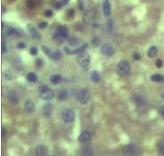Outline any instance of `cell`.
Instances as JSON below:
<instances>
[{
    "label": "cell",
    "mask_w": 164,
    "mask_h": 156,
    "mask_svg": "<svg viewBox=\"0 0 164 156\" xmlns=\"http://www.w3.org/2000/svg\"><path fill=\"white\" fill-rule=\"evenodd\" d=\"M38 93H39V97L44 101H53L54 98V92L45 85H42V86L39 87Z\"/></svg>",
    "instance_id": "obj_1"
},
{
    "label": "cell",
    "mask_w": 164,
    "mask_h": 156,
    "mask_svg": "<svg viewBox=\"0 0 164 156\" xmlns=\"http://www.w3.org/2000/svg\"><path fill=\"white\" fill-rule=\"evenodd\" d=\"M54 40H57L58 42H63V41L67 40L69 38V29L66 26H59L57 28L56 32H54Z\"/></svg>",
    "instance_id": "obj_2"
},
{
    "label": "cell",
    "mask_w": 164,
    "mask_h": 156,
    "mask_svg": "<svg viewBox=\"0 0 164 156\" xmlns=\"http://www.w3.org/2000/svg\"><path fill=\"white\" fill-rule=\"evenodd\" d=\"M76 100H78V102L82 104V105H86V104H88L90 101L89 91L85 88L78 90V93H76Z\"/></svg>",
    "instance_id": "obj_3"
},
{
    "label": "cell",
    "mask_w": 164,
    "mask_h": 156,
    "mask_svg": "<svg viewBox=\"0 0 164 156\" xmlns=\"http://www.w3.org/2000/svg\"><path fill=\"white\" fill-rule=\"evenodd\" d=\"M130 70H131V65L128 61H121L117 65V73L121 76L129 75Z\"/></svg>",
    "instance_id": "obj_4"
},
{
    "label": "cell",
    "mask_w": 164,
    "mask_h": 156,
    "mask_svg": "<svg viewBox=\"0 0 164 156\" xmlns=\"http://www.w3.org/2000/svg\"><path fill=\"white\" fill-rule=\"evenodd\" d=\"M62 119L65 123L69 124V123H72L73 120L75 119V112L72 110V109H65L62 113Z\"/></svg>",
    "instance_id": "obj_5"
},
{
    "label": "cell",
    "mask_w": 164,
    "mask_h": 156,
    "mask_svg": "<svg viewBox=\"0 0 164 156\" xmlns=\"http://www.w3.org/2000/svg\"><path fill=\"white\" fill-rule=\"evenodd\" d=\"M90 56L89 54L87 53H82L78 54V58H76V61H78V64L81 65L82 67H87L90 64Z\"/></svg>",
    "instance_id": "obj_6"
},
{
    "label": "cell",
    "mask_w": 164,
    "mask_h": 156,
    "mask_svg": "<svg viewBox=\"0 0 164 156\" xmlns=\"http://www.w3.org/2000/svg\"><path fill=\"white\" fill-rule=\"evenodd\" d=\"M100 51H102L103 54H105L107 57H112L114 54H115V48L113 47V45H111L110 43H103L100 47Z\"/></svg>",
    "instance_id": "obj_7"
},
{
    "label": "cell",
    "mask_w": 164,
    "mask_h": 156,
    "mask_svg": "<svg viewBox=\"0 0 164 156\" xmlns=\"http://www.w3.org/2000/svg\"><path fill=\"white\" fill-rule=\"evenodd\" d=\"M136 152H137V148L134 144H129L127 145V146L124 147V149H122V153L125 155V156H134L136 154Z\"/></svg>",
    "instance_id": "obj_8"
},
{
    "label": "cell",
    "mask_w": 164,
    "mask_h": 156,
    "mask_svg": "<svg viewBox=\"0 0 164 156\" xmlns=\"http://www.w3.org/2000/svg\"><path fill=\"white\" fill-rule=\"evenodd\" d=\"M53 111V107L51 104H46V105L43 106V108H42V114H43V116L46 117V119H49V117L51 116Z\"/></svg>",
    "instance_id": "obj_9"
},
{
    "label": "cell",
    "mask_w": 164,
    "mask_h": 156,
    "mask_svg": "<svg viewBox=\"0 0 164 156\" xmlns=\"http://www.w3.org/2000/svg\"><path fill=\"white\" fill-rule=\"evenodd\" d=\"M7 101H9L10 104H13V105H16L19 102V97L17 94V92L14 91V90H11L7 93Z\"/></svg>",
    "instance_id": "obj_10"
},
{
    "label": "cell",
    "mask_w": 164,
    "mask_h": 156,
    "mask_svg": "<svg viewBox=\"0 0 164 156\" xmlns=\"http://www.w3.org/2000/svg\"><path fill=\"white\" fill-rule=\"evenodd\" d=\"M95 20V12L92 10L87 11L84 15V21L86 23H92Z\"/></svg>",
    "instance_id": "obj_11"
},
{
    "label": "cell",
    "mask_w": 164,
    "mask_h": 156,
    "mask_svg": "<svg viewBox=\"0 0 164 156\" xmlns=\"http://www.w3.org/2000/svg\"><path fill=\"white\" fill-rule=\"evenodd\" d=\"M92 138V134L89 131H83L80 135V141L82 144H87L91 141Z\"/></svg>",
    "instance_id": "obj_12"
},
{
    "label": "cell",
    "mask_w": 164,
    "mask_h": 156,
    "mask_svg": "<svg viewBox=\"0 0 164 156\" xmlns=\"http://www.w3.org/2000/svg\"><path fill=\"white\" fill-rule=\"evenodd\" d=\"M24 109H25L26 113H28V114L32 113V112L35 111V109H36V106H35L34 102L31 101V100H27L26 102L24 103Z\"/></svg>",
    "instance_id": "obj_13"
},
{
    "label": "cell",
    "mask_w": 164,
    "mask_h": 156,
    "mask_svg": "<svg viewBox=\"0 0 164 156\" xmlns=\"http://www.w3.org/2000/svg\"><path fill=\"white\" fill-rule=\"evenodd\" d=\"M103 12L105 17H110L111 15V4L109 0H105L103 3Z\"/></svg>",
    "instance_id": "obj_14"
},
{
    "label": "cell",
    "mask_w": 164,
    "mask_h": 156,
    "mask_svg": "<svg viewBox=\"0 0 164 156\" xmlns=\"http://www.w3.org/2000/svg\"><path fill=\"white\" fill-rule=\"evenodd\" d=\"M27 29H28V32L32 39H40V34L38 32V31L36 29V27L34 25L28 24V25H27Z\"/></svg>",
    "instance_id": "obj_15"
},
{
    "label": "cell",
    "mask_w": 164,
    "mask_h": 156,
    "mask_svg": "<svg viewBox=\"0 0 164 156\" xmlns=\"http://www.w3.org/2000/svg\"><path fill=\"white\" fill-rule=\"evenodd\" d=\"M135 103L139 106H144L146 105V98L144 95H142L140 93H137L135 95Z\"/></svg>",
    "instance_id": "obj_16"
},
{
    "label": "cell",
    "mask_w": 164,
    "mask_h": 156,
    "mask_svg": "<svg viewBox=\"0 0 164 156\" xmlns=\"http://www.w3.org/2000/svg\"><path fill=\"white\" fill-rule=\"evenodd\" d=\"M47 152H48L47 148L45 146H43V145H40V146H38L36 148V153H37L38 156H45L47 154Z\"/></svg>",
    "instance_id": "obj_17"
},
{
    "label": "cell",
    "mask_w": 164,
    "mask_h": 156,
    "mask_svg": "<svg viewBox=\"0 0 164 156\" xmlns=\"http://www.w3.org/2000/svg\"><path fill=\"white\" fill-rule=\"evenodd\" d=\"M90 76H91V81L93 82V83H99L100 82V75H99V72H96V70L92 72Z\"/></svg>",
    "instance_id": "obj_18"
},
{
    "label": "cell",
    "mask_w": 164,
    "mask_h": 156,
    "mask_svg": "<svg viewBox=\"0 0 164 156\" xmlns=\"http://www.w3.org/2000/svg\"><path fill=\"white\" fill-rule=\"evenodd\" d=\"M6 35L7 36H21L19 35V31L15 27H9L6 31Z\"/></svg>",
    "instance_id": "obj_19"
},
{
    "label": "cell",
    "mask_w": 164,
    "mask_h": 156,
    "mask_svg": "<svg viewBox=\"0 0 164 156\" xmlns=\"http://www.w3.org/2000/svg\"><path fill=\"white\" fill-rule=\"evenodd\" d=\"M61 80H62V76L61 75H53V76H50V79H49V81H50L51 83L54 84V85L59 84L60 82H61Z\"/></svg>",
    "instance_id": "obj_20"
},
{
    "label": "cell",
    "mask_w": 164,
    "mask_h": 156,
    "mask_svg": "<svg viewBox=\"0 0 164 156\" xmlns=\"http://www.w3.org/2000/svg\"><path fill=\"white\" fill-rule=\"evenodd\" d=\"M26 79H27V81H29L31 83H36V82L38 81V76L35 72H28L26 76Z\"/></svg>",
    "instance_id": "obj_21"
},
{
    "label": "cell",
    "mask_w": 164,
    "mask_h": 156,
    "mask_svg": "<svg viewBox=\"0 0 164 156\" xmlns=\"http://www.w3.org/2000/svg\"><path fill=\"white\" fill-rule=\"evenodd\" d=\"M158 53V49L156 46H151V47L149 48V50H147V56L149 57V58H154V57Z\"/></svg>",
    "instance_id": "obj_22"
},
{
    "label": "cell",
    "mask_w": 164,
    "mask_h": 156,
    "mask_svg": "<svg viewBox=\"0 0 164 156\" xmlns=\"http://www.w3.org/2000/svg\"><path fill=\"white\" fill-rule=\"evenodd\" d=\"M82 155L83 156H93L94 155V151L92 148H85V149L83 150V152H82Z\"/></svg>",
    "instance_id": "obj_23"
},
{
    "label": "cell",
    "mask_w": 164,
    "mask_h": 156,
    "mask_svg": "<svg viewBox=\"0 0 164 156\" xmlns=\"http://www.w3.org/2000/svg\"><path fill=\"white\" fill-rule=\"evenodd\" d=\"M38 5V2H37V0H26V6H27V9H35L36 6Z\"/></svg>",
    "instance_id": "obj_24"
},
{
    "label": "cell",
    "mask_w": 164,
    "mask_h": 156,
    "mask_svg": "<svg viewBox=\"0 0 164 156\" xmlns=\"http://www.w3.org/2000/svg\"><path fill=\"white\" fill-rule=\"evenodd\" d=\"M151 80L153 82H162L164 81V76L162 75H159V73H156V75H153L151 76Z\"/></svg>",
    "instance_id": "obj_25"
},
{
    "label": "cell",
    "mask_w": 164,
    "mask_h": 156,
    "mask_svg": "<svg viewBox=\"0 0 164 156\" xmlns=\"http://www.w3.org/2000/svg\"><path fill=\"white\" fill-rule=\"evenodd\" d=\"M50 58L53 59V60H59V59H61L62 58V53L60 50H54L53 54H50Z\"/></svg>",
    "instance_id": "obj_26"
},
{
    "label": "cell",
    "mask_w": 164,
    "mask_h": 156,
    "mask_svg": "<svg viewBox=\"0 0 164 156\" xmlns=\"http://www.w3.org/2000/svg\"><path fill=\"white\" fill-rule=\"evenodd\" d=\"M67 97H68L67 91H65V90H61V91H59V93H58V100H59V101H64V100H66Z\"/></svg>",
    "instance_id": "obj_27"
},
{
    "label": "cell",
    "mask_w": 164,
    "mask_h": 156,
    "mask_svg": "<svg viewBox=\"0 0 164 156\" xmlns=\"http://www.w3.org/2000/svg\"><path fill=\"white\" fill-rule=\"evenodd\" d=\"M157 149H158V151H159L160 153L164 154V141H158V144H157Z\"/></svg>",
    "instance_id": "obj_28"
},
{
    "label": "cell",
    "mask_w": 164,
    "mask_h": 156,
    "mask_svg": "<svg viewBox=\"0 0 164 156\" xmlns=\"http://www.w3.org/2000/svg\"><path fill=\"white\" fill-rule=\"evenodd\" d=\"M78 43H80V39L78 38H71V39L69 40V45L70 46H76L78 45Z\"/></svg>",
    "instance_id": "obj_29"
},
{
    "label": "cell",
    "mask_w": 164,
    "mask_h": 156,
    "mask_svg": "<svg viewBox=\"0 0 164 156\" xmlns=\"http://www.w3.org/2000/svg\"><path fill=\"white\" fill-rule=\"evenodd\" d=\"M3 76H4L5 80H12L13 79V73L11 70H5V72H3Z\"/></svg>",
    "instance_id": "obj_30"
},
{
    "label": "cell",
    "mask_w": 164,
    "mask_h": 156,
    "mask_svg": "<svg viewBox=\"0 0 164 156\" xmlns=\"http://www.w3.org/2000/svg\"><path fill=\"white\" fill-rule=\"evenodd\" d=\"M92 44H93L95 47H97V46H99L100 44V39L98 37H94L92 38Z\"/></svg>",
    "instance_id": "obj_31"
},
{
    "label": "cell",
    "mask_w": 164,
    "mask_h": 156,
    "mask_svg": "<svg viewBox=\"0 0 164 156\" xmlns=\"http://www.w3.org/2000/svg\"><path fill=\"white\" fill-rule=\"evenodd\" d=\"M66 16L68 17V19H72V18H73V16H74V11H73V10H69V11H67Z\"/></svg>",
    "instance_id": "obj_32"
},
{
    "label": "cell",
    "mask_w": 164,
    "mask_h": 156,
    "mask_svg": "<svg viewBox=\"0 0 164 156\" xmlns=\"http://www.w3.org/2000/svg\"><path fill=\"white\" fill-rule=\"evenodd\" d=\"M156 66H157L158 68H161L163 66V61L161 59H158L157 61H156Z\"/></svg>",
    "instance_id": "obj_33"
},
{
    "label": "cell",
    "mask_w": 164,
    "mask_h": 156,
    "mask_svg": "<svg viewBox=\"0 0 164 156\" xmlns=\"http://www.w3.org/2000/svg\"><path fill=\"white\" fill-rule=\"evenodd\" d=\"M31 54H32V56H37L38 54V49L36 47H34V46L31 48Z\"/></svg>",
    "instance_id": "obj_34"
},
{
    "label": "cell",
    "mask_w": 164,
    "mask_h": 156,
    "mask_svg": "<svg viewBox=\"0 0 164 156\" xmlns=\"http://www.w3.org/2000/svg\"><path fill=\"white\" fill-rule=\"evenodd\" d=\"M5 53H6V43L3 40L2 41V54H5Z\"/></svg>",
    "instance_id": "obj_35"
},
{
    "label": "cell",
    "mask_w": 164,
    "mask_h": 156,
    "mask_svg": "<svg viewBox=\"0 0 164 156\" xmlns=\"http://www.w3.org/2000/svg\"><path fill=\"white\" fill-rule=\"evenodd\" d=\"M132 57H133V59H134V60H137V61H138V60H140V58H141L140 54H139L138 53H134Z\"/></svg>",
    "instance_id": "obj_36"
},
{
    "label": "cell",
    "mask_w": 164,
    "mask_h": 156,
    "mask_svg": "<svg viewBox=\"0 0 164 156\" xmlns=\"http://www.w3.org/2000/svg\"><path fill=\"white\" fill-rule=\"evenodd\" d=\"M42 49H43V51H44V53L46 54H47V56L48 57H50V53H49V49L47 48V47H46V46H42Z\"/></svg>",
    "instance_id": "obj_37"
},
{
    "label": "cell",
    "mask_w": 164,
    "mask_h": 156,
    "mask_svg": "<svg viewBox=\"0 0 164 156\" xmlns=\"http://www.w3.org/2000/svg\"><path fill=\"white\" fill-rule=\"evenodd\" d=\"M45 16H46V17H51V16H53V11H51V10L46 11V12H45Z\"/></svg>",
    "instance_id": "obj_38"
},
{
    "label": "cell",
    "mask_w": 164,
    "mask_h": 156,
    "mask_svg": "<svg viewBox=\"0 0 164 156\" xmlns=\"http://www.w3.org/2000/svg\"><path fill=\"white\" fill-rule=\"evenodd\" d=\"M46 26H47V22H41V23H39V27H40V28H45Z\"/></svg>",
    "instance_id": "obj_39"
},
{
    "label": "cell",
    "mask_w": 164,
    "mask_h": 156,
    "mask_svg": "<svg viewBox=\"0 0 164 156\" xmlns=\"http://www.w3.org/2000/svg\"><path fill=\"white\" fill-rule=\"evenodd\" d=\"M160 114H161V115H162V116L164 117V107L160 109Z\"/></svg>",
    "instance_id": "obj_40"
},
{
    "label": "cell",
    "mask_w": 164,
    "mask_h": 156,
    "mask_svg": "<svg viewBox=\"0 0 164 156\" xmlns=\"http://www.w3.org/2000/svg\"><path fill=\"white\" fill-rule=\"evenodd\" d=\"M23 47H24V44H23V43H20V44L17 45V48H23Z\"/></svg>",
    "instance_id": "obj_41"
},
{
    "label": "cell",
    "mask_w": 164,
    "mask_h": 156,
    "mask_svg": "<svg viewBox=\"0 0 164 156\" xmlns=\"http://www.w3.org/2000/svg\"><path fill=\"white\" fill-rule=\"evenodd\" d=\"M61 2L63 4H67L68 2H69V0H61Z\"/></svg>",
    "instance_id": "obj_42"
},
{
    "label": "cell",
    "mask_w": 164,
    "mask_h": 156,
    "mask_svg": "<svg viewBox=\"0 0 164 156\" xmlns=\"http://www.w3.org/2000/svg\"><path fill=\"white\" fill-rule=\"evenodd\" d=\"M2 136H5V128L4 127H2Z\"/></svg>",
    "instance_id": "obj_43"
},
{
    "label": "cell",
    "mask_w": 164,
    "mask_h": 156,
    "mask_svg": "<svg viewBox=\"0 0 164 156\" xmlns=\"http://www.w3.org/2000/svg\"><path fill=\"white\" fill-rule=\"evenodd\" d=\"M37 64L39 65V66H41V64H42V61H41V59H38V62H37Z\"/></svg>",
    "instance_id": "obj_44"
},
{
    "label": "cell",
    "mask_w": 164,
    "mask_h": 156,
    "mask_svg": "<svg viewBox=\"0 0 164 156\" xmlns=\"http://www.w3.org/2000/svg\"><path fill=\"white\" fill-rule=\"evenodd\" d=\"M10 2H14V1H16V0H9Z\"/></svg>",
    "instance_id": "obj_45"
},
{
    "label": "cell",
    "mask_w": 164,
    "mask_h": 156,
    "mask_svg": "<svg viewBox=\"0 0 164 156\" xmlns=\"http://www.w3.org/2000/svg\"><path fill=\"white\" fill-rule=\"evenodd\" d=\"M162 98H163V100H164V92H163V93H162Z\"/></svg>",
    "instance_id": "obj_46"
}]
</instances>
